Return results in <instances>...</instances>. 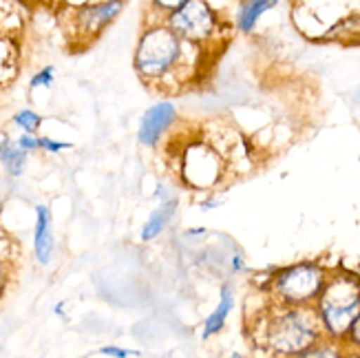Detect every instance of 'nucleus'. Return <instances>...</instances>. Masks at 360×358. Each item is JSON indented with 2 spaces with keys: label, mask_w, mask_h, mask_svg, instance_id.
<instances>
[{
  "label": "nucleus",
  "mask_w": 360,
  "mask_h": 358,
  "mask_svg": "<svg viewBox=\"0 0 360 358\" xmlns=\"http://www.w3.org/2000/svg\"><path fill=\"white\" fill-rule=\"evenodd\" d=\"M195 46L199 44L184 40L166 20L148 25L135 49V71L148 87L177 91L179 84H188L195 77L197 65L188 58Z\"/></svg>",
  "instance_id": "f257e3e1"
},
{
  "label": "nucleus",
  "mask_w": 360,
  "mask_h": 358,
  "mask_svg": "<svg viewBox=\"0 0 360 358\" xmlns=\"http://www.w3.org/2000/svg\"><path fill=\"white\" fill-rule=\"evenodd\" d=\"M252 334L259 347L278 356H303L325 336L316 307L283 303L259 317Z\"/></svg>",
  "instance_id": "f03ea898"
},
{
  "label": "nucleus",
  "mask_w": 360,
  "mask_h": 358,
  "mask_svg": "<svg viewBox=\"0 0 360 358\" xmlns=\"http://www.w3.org/2000/svg\"><path fill=\"white\" fill-rule=\"evenodd\" d=\"M314 307L325 336L345 340L354 319L360 312V281L349 274L330 276Z\"/></svg>",
  "instance_id": "7ed1b4c3"
},
{
  "label": "nucleus",
  "mask_w": 360,
  "mask_h": 358,
  "mask_svg": "<svg viewBox=\"0 0 360 358\" xmlns=\"http://www.w3.org/2000/svg\"><path fill=\"white\" fill-rule=\"evenodd\" d=\"M327 279L319 263H296L270 276V294L278 305H311L321 297Z\"/></svg>",
  "instance_id": "20e7f679"
},
{
  "label": "nucleus",
  "mask_w": 360,
  "mask_h": 358,
  "mask_svg": "<svg viewBox=\"0 0 360 358\" xmlns=\"http://www.w3.org/2000/svg\"><path fill=\"white\" fill-rule=\"evenodd\" d=\"M166 23L184 40L199 46L212 42L221 34V20H219L217 11L210 7L208 0H188L186 5H181L177 11L168 15Z\"/></svg>",
  "instance_id": "39448f33"
},
{
  "label": "nucleus",
  "mask_w": 360,
  "mask_h": 358,
  "mask_svg": "<svg viewBox=\"0 0 360 358\" xmlns=\"http://www.w3.org/2000/svg\"><path fill=\"white\" fill-rule=\"evenodd\" d=\"M175 122H177V106L173 102L162 100L158 104H153L144 113L142 122H139V133H137L139 144L146 148H158L166 133L173 129Z\"/></svg>",
  "instance_id": "423d86ee"
},
{
  "label": "nucleus",
  "mask_w": 360,
  "mask_h": 358,
  "mask_svg": "<svg viewBox=\"0 0 360 358\" xmlns=\"http://www.w3.org/2000/svg\"><path fill=\"white\" fill-rule=\"evenodd\" d=\"M197 155H191L188 158L186 155V181L193 184L195 188H212V186L221 179V173H224V162L221 158L208 146H197L195 148Z\"/></svg>",
  "instance_id": "0eeeda50"
},
{
  "label": "nucleus",
  "mask_w": 360,
  "mask_h": 358,
  "mask_svg": "<svg viewBox=\"0 0 360 358\" xmlns=\"http://www.w3.org/2000/svg\"><path fill=\"white\" fill-rule=\"evenodd\" d=\"M124 9V0H104V3L86 5L75 11V25L82 36L96 38L111 25Z\"/></svg>",
  "instance_id": "6e6552de"
},
{
  "label": "nucleus",
  "mask_w": 360,
  "mask_h": 358,
  "mask_svg": "<svg viewBox=\"0 0 360 358\" xmlns=\"http://www.w3.org/2000/svg\"><path fill=\"white\" fill-rule=\"evenodd\" d=\"M56 241L51 232V212L46 206H36V230H34V252L36 259L46 266L53 259Z\"/></svg>",
  "instance_id": "1a4fd4ad"
},
{
  "label": "nucleus",
  "mask_w": 360,
  "mask_h": 358,
  "mask_svg": "<svg viewBox=\"0 0 360 358\" xmlns=\"http://www.w3.org/2000/svg\"><path fill=\"white\" fill-rule=\"evenodd\" d=\"M234 309V290L230 283H224L221 290H219V303L214 305L212 312L206 317L203 321V328H201V338L208 340L217 334H221V330L226 328L228 317Z\"/></svg>",
  "instance_id": "9d476101"
},
{
  "label": "nucleus",
  "mask_w": 360,
  "mask_h": 358,
  "mask_svg": "<svg viewBox=\"0 0 360 358\" xmlns=\"http://www.w3.org/2000/svg\"><path fill=\"white\" fill-rule=\"evenodd\" d=\"M177 206H179V199L173 195V197H168V199H162L160 201V206L155 208L148 217V222L144 224L142 228V241H153V239H158L162 232L166 230V226L173 222V217L177 212Z\"/></svg>",
  "instance_id": "9b49d317"
},
{
  "label": "nucleus",
  "mask_w": 360,
  "mask_h": 358,
  "mask_svg": "<svg viewBox=\"0 0 360 358\" xmlns=\"http://www.w3.org/2000/svg\"><path fill=\"white\" fill-rule=\"evenodd\" d=\"M278 5V0H243V3L239 5L237 9V29L241 31V34H252L259 18L270 11Z\"/></svg>",
  "instance_id": "f8f14e48"
},
{
  "label": "nucleus",
  "mask_w": 360,
  "mask_h": 358,
  "mask_svg": "<svg viewBox=\"0 0 360 358\" xmlns=\"http://www.w3.org/2000/svg\"><path fill=\"white\" fill-rule=\"evenodd\" d=\"M0 162H3L7 175L18 177V175H22L25 164H27V151L18 142L5 139V142L0 144Z\"/></svg>",
  "instance_id": "ddd939ff"
},
{
  "label": "nucleus",
  "mask_w": 360,
  "mask_h": 358,
  "mask_svg": "<svg viewBox=\"0 0 360 358\" xmlns=\"http://www.w3.org/2000/svg\"><path fill=\"white\" fill-rule=\"evenodd\" d=\"M13 124L15 127H20L22 133H38L42 117L36 111H31V108H25V111H18L13 115Z\"/></svg>",
  "instance_id": "4468645a"
},
{
  "label": "nucleus",
  "mask_w": 360,
  "mask_h": 358,
  "mask_svg": "<svg viewBox=\"0 0 360 358\" xmlns=\"http://www.w3.org/2000/svg\"><path fill=\"white\" fill-rule=\"evenodd\" d=\"M186 3H188V0H150V7L155 9V13L162 15V20H166L170 13L177 11Z\"/></svg>",
  "instance_id": "2eb2a0df"
},
{
  "label": "nucleus",
  "mask_w": 360,
  "mask_h": 358,
  "mask_svg": "<svg viewBox=\"0 0 360 358\" xmlns=\"http://www.w3.org/2000/svg\"><path fill=\"white\" fill-rule=\"evenodd\" d=\"M53 84V67H44L42 71H38L34 77H31L29 87L38 89V87H51Z\"/></svg>",
  "instance_id": "dca6fc26"
},
{
  "label": "nucleus",
  "mask_w": 360,
  "mask_h": 358,
  "mask_svg": "<svg viewBox=\"0 0 360 358\" xmlns=\"http://www.w3.org/2000/svg\"><path fill=\"white\" fill-rule=\"evenodd\" d=\"M18 144H20L27 153L38 151V148H40V137H36L34 133H25V135L18 137Z\"/></svg>",
  "instance_id": "f3484780"
},
{
  "label": "nucleus",
  "mask_w": 360,
  "mask_h": 358,
  "mask_svg": "<svg viewBox=\"0 0 360 358\" xmlns=\"http://www.w3.org/2000/svg\"><path fill=\"white\" fill-rule=\"evenodd\" d=\"M102 356H115V358H129V356H139V352H133V350H122V347H115V345H108V347H102L100 350Z\"/></svg>",
  "instance_id": "a211bd4d"
},
{
  "label": "nucleus",
  "mask_w": 360,
  "mask_h": 358,
  "mask_svg": "<svg viewBox=\"0 0 360 358\" xmlns=\"http://www.w3.org/2000/svg\"><path fill=\"white\" fill-rule=\"evenodd\" d=\"M40 148L49 151V153H60L65 148H71V144L69 142H53V139H49V137H40Z\"/></svg>",
  "instance_id": "6ab92c4d"
},
{
  "label": "nucleus",
  "mask_w": 360,
  "mask_h": 358,
  "mask_svg": "<svg viewBox=\"0 0 360 358\" xmlns=\"http://www.w3.org/2000/svg\"><path fill=\"white\" fill-rule=\"evenodd\" d=\"M347 340H349V343H354L356 347H360V312H358V317H356L354 323H352L349 334H347Z\"/></svg>",
  "instance_id": "aec40b11"
},
{
  "label": "nucleus",
  "mask_w": 360,
  "mask_h": 358,
  "mask_svg": "<svg viewBox=\"0 0 360 358\" xmlns=\"http://www.w3.org/2000/svg\"><path fill=\"white\" fill-rule=\"evenodd\" d=\"M7 283H9V268H7V263L0 259V299H3V294L7 290Z\"/></svg>",
  "instance_id": "412c9836"
},
{
  "label": "nucleus",
  "mask_w": 360,
  "mask_h": 358,
  "mask_svg": "<svg viewBox=\"0 0 360 358\" xmlns=\"http://www.w3.org/2000/svg\"><path fill=\"white\" fill-rule=\"evenodd\" d=\"M224 204V199L221 197H208V199H203L201 204H199V210L201 212H208V210H214Z\"/></svg>",
  "instance_id": "4be33fe9"
},
{
  "label": "nucleus",
  "mask_w": 360,
  "mask_h": 358,
  "mask_svg": "<svg viewBox=\"0 0 360 358\" xmlns=\"http://www.w3.org/2000/svg\"><path fill=\"white\" fill-rule=\"evenodd\" d=\"M245 270V261H243V255H232L230 257V272H234V274H237V272H243Z\"/></svg>",
  "instance_id": "5701e85b"
},
{
  "label": "nucleus",
  "mask_w": 360,
  "mask_h": 358,
  "mask_svg": "<svg viewBox=\"0 0 360 358\" xmlns=\"http://www.w3.org/2000/svg\"><path fill=\"white\" fill-rule=\"evenodd\" d=\"M184 235L186 237H201V235H206V228H191V230H186Z\"/></svg>",
  "instance_id": "b1692460"
},
{
  "label": "nucleus",
  "mask_w": 360,
  "mask_h": 358,
  "mask_svg": "<svg viewBox=\"0 0 360 358\" xmlns=\"http://www.w3.org/2000/svg\"><path fill=\"white\" fill-rule=\"evenodd\" d=\"M53 312H56L58 317H62V314H65V303H58V305L53 307Z\"/></svg>",
  "instance_id": "393cba45"
}]
</instances>
